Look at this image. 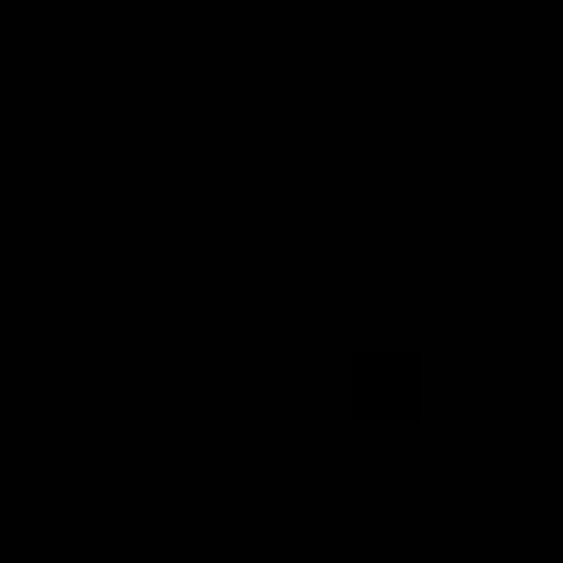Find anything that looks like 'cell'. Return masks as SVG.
I'll list each match as a JSON object with an SVG mask.
<instances>
[{"label": "cell", "instance_id": "6da1fadb", "mask_svg": "<svg viewBox=\"0 0 563 563\" xmlns=\"http://www.w3.org/2000/svg\"><path fill=\"white\" fill-rule=\"evenodd\" d=\"M343 396H352L361 422H422V396H431L422 352H352Z\"/></svg>", "mask_w": 563, "mask_h": 563}, {"label": "cell", "instance_id": "7a4b0ae2", "mask_svg": "<svg viewBox=\"0 0 563 563\" xmlns=\"http://www.w3.org/2000/svg\"><path fill=\"white\" fill-rule=\"evenodd\" d=\"M554 466H563V440H554Z\"/></svg>", "mask_w": 563, "mask_h": 563}, {"label": "cell", "instance_id": "3957f363", "mask_svg": "<svg viewBox=\"0 0 563 563\" xmlns=\"http://www.w3.org/2000/svg\"><path fill=\"white\" fill-rule=\"evenodd\" d=\"M554 255H563V238H554Z\"/></svg>", "mask_w": 563, "mask_h": 563}]
</instances>
